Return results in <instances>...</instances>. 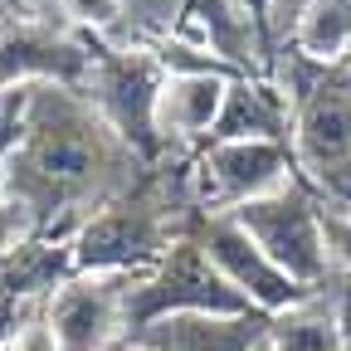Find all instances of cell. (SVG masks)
Masks as SVG:
<instances>
[{"label":"cell","instance_id":"2","mask_svg":"<svg viewBox=\"0 0 351 351\" xmlns=\"http://www.w3.org/2000/svg\"><path fill=\"white\" fill-rule=\"evenodd\" d=\"M278 88L293 103V156L298 181L322 205L351 195V59L313 64L288 49Z\"/></svg>","mask_w":351,"mask_h":351},{"label":"cell","instance_id":"3","mask_svg":"<svg viewBox=\"0 0 351 351\" xmlns=\"http://www.w3.org/2000/svg\"><path fill=\"white\" fill-rule=\"evenodd\" d=\"M93 44V73L83 83V98L98 108V117L112 127V137L137 156L142 176L161 171L171 142L161 137V88H166V64L156 59L152 44H108L88 34Z\"/></svg>","mask_w":351,"mask_h":351},{"label":"cell","instance_id":"9","mask_svg":"<svg viewBox=\"0 0 351 351\" xmlns=\"http://www.w3.org/2000/svg\"><path fill=\"white\" fill-rule=\"evenodd\" d=\"M186 230L200 239V249L210 254V263L219 274H225L230 288H239L258 313H269V317H283L293 313V307L302 302H313V293H307L302 283H293L278 263L263 254L234 215H205V210H186Z\"/></svg>","mask_w":351,"mask_h":351},{"label":"cell","instance_id":"10","mask_svg":"<svg viewBox=\"0 0 351 351\" xmlns=\"http://www.w3.org/2000/svg\"><path fill=\"white\" fill-rule=\"evenodd\" d=\"M122 298L127 278H98V274H78L49 298V322L59 332L64 351H112L122 346Z\"/></svg>","mask_w":351,"mask_h":351},{"label":"cell","instance_id":"6","mask_svg":"<svg viewBox=\"0 0 351 351\" xmlns=\"http://www.w3.org/2000/svg\"><path fill=\"white\" fill-rule=\"evenodd\" d=\"M244 234L269 254L278 269L302 283L307 293H322L332 278V249L322 234V200L307 191L302 181H288L274 195H258L239 210H230Z\"/></svg>","mask_w":351,"mask_h":351},{"label":"cell","instance_id":"23","mask_svg":"<svg viewBox=\"0 0 351 351\" xmlns=\"http://www.w3.org/2000/svg\"><path fill=\"white\" fill-rule=\"evenodd\" d=\"M112 351H127V341H122V346H112Z\"/></svg>","mask_w":351,"mask_h":351},{"label":"cell","instance_id":"8","mask_svg":"<svg viewBox=\"0 0 351 351\" xmlns=\"http://www.w3.org/2000/svg\"><path fill=\"white\" fill-rule=\"evenodd\" d=\"M93 73V44L69 25L15 15L0 25V98L20 88H73L83 93Z\"/></svg>","mask_w":351,"mask_h":351},{"label":"cell","instance_id":"24","mask_svg":"<svg viewBox=\"0 0 351 351\" xmlns=\"http://www.w3.org/2000/svg\"><path fill=\"white\" fill-rule=\"evenodd\" d=\"M341 210H351V195H346V205H341Z\"/></svg>","mask_w":351,"mask_h":351},{"label":"cell","instance_id":"1","mask_svg":"<svg viewBox=\"0 0 351 351\" xmlns=\"http://www.w3.org/2000/svg\"><path fill=\"white\" fill-rule=\"evenodd\" d=\"M142 171L98 108L73 88H29L25 132L5 161V191L34 239H73L88 215L132 191Z\"/></svg>","mask_w":351,"mask_h":351},{"label":"cell","instance_id":"15","mask_svg":"<svg viewBox=\"0 0 351 351\" xmlns=\"http://www.w3.org/2000/svg\"><path fill=\"white\" fill-rule=\"evenodd\" d=\"M269 346L274 351H351L337 302H322V293H313V302L293 307V313L274 317Z\"/></svg>","mask_w":351,"mask_h":351},{"label":"cell","instance_id":"20","mask_svg":"<svg viewBox=\"0 0 351 351\" xmlns=\"http://www.w3.org/2000/svg\"><path fill=\"white\" fill-rule=\"evenodd\" d=\"M15 15H25V0H0V25L15 20Z\"/></svg>","mask_w":351,"mask_h":351},{"label":"cell","instance_id":"4","mask_svg":"<svg viewBox=\"0 0 351 351\" xmlns=\"http://www.w3.org/2000/svg\"><path fill=\"white\" fill-rule=\"evenodd\" d=\"M181 313H210V317H244L258 307L225 283V274L210 263V254L200 249V239L181 225V239L171 244V254L156 263L152 274L127 278V298H122V341H137L147 327L181 317Z\"/></svg>","mask_w":351,"mask_h":351},{"label":"cell","instance_id":"13","mask_svg":"<svg viewBox=\"0 0 351 351\" xmlns=\"http://www.w3.org/2000/svg\"><path fill=\"white\" fill-rule=\"evenodd\" d=\"M274 317L269 313H244V317H210V313H181L147 327L132 346L147 351H254L269 341Z\"/></svg>","mask_w":351,"mask_h":351},{"label":"cell","instance_id":"5","mask_svg":"<svg viewBox=\"0 0 351 351\" xmlns=\"http://www.w3.org/2000/svg\"><path fill=\"white\" fill-rule=\"evenodd\" d=\"M152 176H142V186H132L98 215H88L73 234V263L78 274L98 278H142L171 254V244L181 239V225H171V205L147 200Z\"/></svg>","mask_w":351,"mask_h":351},{"label":"cell","instance_id":"21","mask_svg":"<svg viewBox=\"0 0 351 351\" xmlns=\"http://www.w3.org/2000/svg\"><path fill=\"white\" fill-rule=\"evenodd\" d=\"M337 313H341V327H346V341H351V298H341Z\"/></svg>","mask_w":351,"mask_h":351},{"label":"cell","instance_id":"22","mask_svg":"<svg viewBox=\"0 0 351 351\" xmlns=\"http://www.w3.org/2000/svg\"><path fill=\"white\" fill-rule=\"evenodd\" d=\"M254 351H274V346H269V341H263V346H254Z\"/></svg>","mask_w":351,"mask_h":351},{"label":"cell","instance_id":"14","mask_svg":"<svg viewBox=\"0 0 351 351\" xmlns=\"http://www.w3.org/2000/svg\"><path fill=\"white\" fill-rule=\"evenodd\" d=\"M288 49L313 64L351 59V0H302Z\"/></svg>","mask_w":351,"mask_h":351},{"label":"cell","instance_id":"12","mask_svg":"<svg viewBox=\"0 0 351 351\" xmlns=\"http://www.w3.org/2000/svg\"><path fill=\"white\" fill-rule=\"evenodd\" d=\"M78 278L73 263V239H20L15 249L0 254V302L10 307H49V298Z\"/></svg>","mask_w":351,"mask_h":351},{"label":"cell","instance_id":"16","mask_svg":"<svg viewBox=\"0 0 351 351\" xmlns=\"http://www.w3.org/2000/svg\"><path fill=\"white\" fill-rule=\"evenodd\" d=\"M25 108H29V88L0 98V254L15 249L20 239H29L25 215L15 210V200H10V191H5V161H10V152H15V142H20V132H25Z\"/></svg>","mask_w":351,"mask_h":351},{"label":"cell","instance_id":"19","mask_svg":"<svg viewBox=\"0 0 351 351\" xmlns=\"http://www.w3.org/2000/svg\"><path fill=\"white\" fill-rule=\"evenodd\" d=\"M322 234H327L332 263L351 274V210H341V205H322Z\"/></svg>","mask_w":351,"mask_h":351},{"label":"cell","instance_id":"18","mask_svg":"<svg viewBox=\"0 0 351 351\" xmlns=\"http://www.w3.org/2000/svg\"><path fill=\"white\" fill-rule=\"evenodd\" d=\"M59 10H64L69 29L108 39L122 25V15H127V0H59Z\"/></svg>","mask_w":351,"mask_h":351},{"label":"cell","instance_id":"17","mask_svg":"<svg viewBox=\"0 0 351 351\" xmlns=\"http://www.w3.org/2000/svg\"><path fill=\"white\" fill-rule=\"evenodd\" d=\"M234 10L249 20L254 44H258V69L269 83H278L283 69V44H278V25H274V0H234Z\"/></svg>","mask_w":351,"mask_h":351},{"label":"cell","instance_id":"7","mask_svg":"<svg viewBox=\"0 0 351 351\" xmlns=\"http://www.w3.org/2000/svg\"><path fill=\"white\" fill-rule=\"evenodd\" d=\"M186 181L195 191V210L230 215L258 195H274L288 181H298V156H293V142H269V137L210 142L191 156Z\"/></svg>","mask_w":351,"mask_h":351},{"label":"cell","instance_id":"11","mask_svg":"<svg viewBox=\"0 0 351 351\" xmlns=\"http://www.w3.org/2000/svg\"><path fill=\"white\" fill-rule=\"evenodd\" d=\"M239 78L230 73H215V69H181V73H166V88H161V108H156V122H161V137L171 147H205L215 137L219 117H225V103H230V88Z\"/></svg>","mask_w":351,"mask_h":351}]
</instances>
